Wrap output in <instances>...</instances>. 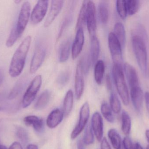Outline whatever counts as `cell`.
Wrapping results in <instances>:
<instances>
[{
    "label": "cell",
    "mask_w": 149,
    "mask_h": 149,
    "mask_svg": "<svg viewBox=\"0 0 149 149\" xmlns=\"http://www.w3.org/2000/svg\"><path fill=\"white\" fill-rule=\"evenodd\" d=\"M31 42V36H27L16 50L9 69V73L12 78L18 77L22 72Z\"/></svg>",
    "instance_id": "1"
},
{
    "label": "cell",
    "mask_w": 149,
    "mask_h": 149,
    "mask_svg": "<svg viewBox=\"0 0 149 149\" xmlns=\"http://www.w3.org/2000/svg\"><path fill=\"white\" fill-rule=\"evenodd\" d=\"M132 46L138 65L144 75L148 70V53L145 41L140 37L133 35Z\"/></svg>",
    "instance_id": "2"
},
{
    "label": "cell",
    "mask_w": 149,
    "mask_h": 149,
    "mask_svg": "<svg viewBox=\"0 0 149 149\" xmlns=\"http://www.w3.org/2000/svg\"><path fill=\"white\" fill-rule=\"evenodd\" d=\"M112 71L117 92L123 104L125 106H128L129 104V94L125 79L122 65L114 64Z\"/></svg>",
    "instance_id": "3"
},
{
    "label": "cell",
    "mask_w": 149,
    "mask_h": 149,
    "mask_svg": "<svg viewBox=\"0 0 149 149\" xmlns=\"http://www.w3.org/2000/svg\"><path fill=\"white\" fill-rule=\"evenodd\" d=\"M42 76L38 75L31 82L23 98L22 106L24 108L29 107L35 100L42 85Z\"/></svg>",
    "instance_id": "4"
},
{
    "label": "cell",
    "mask_w": 149,
    "mask_h": 149,
    "mask_svg": "<svg viewBox=\"0 0 149 149\" xmlns=\"http://www.w3.org/2000/svg\"><path fill=\"white\" fill-rule=\"evenodd\" d=\"M31 4L29 2H24L21 7L17 22L14 27L20 37L22 36L28 24L30 16Z\"/></svg>",
    "instance_id": "5"
},
{
    "label": "cell",
    "mask_w": 149,
    "mask_h": 149,
    "mask_svg": "<svg viewBox=\"0 0 149 149\" xmlns=\"http://www.w3.org/2000/svg\"><path fill=\"white\" fill-rule=\"evenodd\" d=\"M108 44L114 64L122 65L123 63L122 47L113 32H110L109 35Z\"/></svg>",
    "instance_id": "6"
},
{
    "label": "cell",
    "mask_w": 149,
    "mask_h": 149,
    "mask_svg": "<svg viewBox=\"0 0 149 149\" xmlns=\"http://www.w3.org/2000/svg\"><path fill=\"white\" fill-rule=\"evenodd\" d=\"M90 115V108L88 102H86L81 108L79 122L71 134L72 139H74L81 133L88 122Z\"/></svg>",
    "instance_id": "7"
},
{
    "label": "cell",
    "mask_w": 149,
    "mask_h": 149,
    "mask_svg": "<svg viewBox=\"0 0 149 149\" xmlns=\"http://www.w3.org/2000/svg\"><path fill=\"white\" fill-rule=\"evenodd\" d=\"M49 3V1H38L37 2L31 15V20L33 24H38L42 21L46 15Z\"/></svg>",
    "instance_id": "8"
},
{
    "label": "cell",
    "mask_w": 149,
    "mask_h": 149,
    "mask_svg": "<svg viewBox=\"0 0 149 149\" xmlns=\"http://www.w3.org/2000/svg\"><path fill=\"white\" fill-rule=\"evenodd\" d=\"M87 27L91 37L96 36L97 23L95 5L93 1H88L86 16Z\"/></svg>",
    "instance_id": "9"
},
{
    "label": "cell",
    "mask_w": 149,
    "mask_h": 149,
    "mask_svg": "<svg viewBox=\"0 0 149 149\" xmlns=\"http://www.w3.org/2000/svg\"><path fill=\"white\" fill-rule=\"evenodd\" d=\"M84 73L82 60H80L76 66L74 80L75 97L77 100L81 99L84 92Z\"/></svg>",
    "instance_id": "10"
},
{
    "label": "cell",
    "mask_w": 149,
    "mask_h": 149,
    "mask_svg": "<svg viewBox=\"0 0 149 149\" xmlns=\"http://www.w3.org/2000/svg\"><path fill=\"white\" fill-rule=\"evenodd\" d=\"M46 55V50L44 47L38 46L36 49L30 66V73H35L41 67Z\"/></svg>",
    "instance_id": "11"
},
{
    "label": "cell",
    "mask_w": 149,
    "mask_h": 149,
    "mask_svg": "<svg viewBox=\"0 0 149 149\" xmlns=\"http://www.w3.org/2000/svg\"><path fill=\"white\" fill-rule=\"evenodd\" d=\"M91 127L97 141H101L103 139V122L101 115L98 112H95L93 114Z\"/></svg>",
    "instance_id": "12"
},
{
    "label": "cell",
    "mask_w": 149,
    "mask_h": 149,
    "mask_svg": "<svg viewBox=\"0 0 149 149\" xmlns=\"http://www.w3.org/2000/svg\"><path fill=\"white\" fill-rule=\"evenodd\" d=\"M63 4V1H52L49 12L45 22V27L48 28L51 25L61 11Z\"/></svg>",
    "instance_id": "13"
},
{
    "label": "cell",
    "mask_w": 149,
    "mask_h": 149,
    "mask_svg": "<svg viewBox=\"0 0 149 149\" xmlns=\"http://www.w3.org/2000/svg\"><path fill=\"white\" fill-rule=\"evenodd\" d=\"M75 38L72 47V56L73 59L78 57L82 51L85 41L83 29L77 30Z\"/></svg>",
    "instance_id": "14"
},
{
    "label": "cell",
    "mask_w": 149,
    "mask_h": 149,
    "mask_svg": "<svg viewBox=\"0 0 149 149\" xmlns=\"http://www.w3.org/2000/svg\"><path fill=\"white\" fill-rule=\"evenodd\" d=\"M130 97L135 109L140 112L142 108L143 94L140 86L130 88Z\"/></svg>",
    "instance_id": "15"
},
{
    "label": "cell",
    "mask_w": 149,
    "mask_h": 149,
    "mask_svg": "<svg viewBox=\"0 0 149 149\" xmlns=\"http://www.w3.org/2000/svg\"><path fill=\"white\" fill-rule=\"evenodd\" d=\"M124 70L130 88L140 86L138 74L134 67L128 63L124 64Z\"/></svg>",
    "instance_id": "16"
},
{
    "label": "cell",
    "mask_w": 149,
    "mask_h": 149,
    "mask_svg": "<svg viewBox=\"0 0 149 149\" xmlns=\"http://www.w3.org/2000/svg\"><path fill=\"white\" fill-rule=\"evenodd\" d=\"M63 112L59 108L52 110L47 117L46 124L50 129H54L60 124L63 119Z\"/></svg>",
    "instance_id": "17"
},
{
    "label": "cell",
    "mask_w": 149,
    "mask_h": 149,
    "mask_svg": "<svg viewBox=\"0 0 149 149\" xmlns=\"http://www.w3.org/2000/svg\"><path fill=\"white\" fill-rule=\"evenodd\" d=\"M24 123L27 126L33 127L36 132L41 133L44 129V122L42 118L36 115H29L24 120Z\"/></svg>",
    "instance_id": "18"
},
{
    "label": "cell",
    "mask_w": 149,
    "mask_h": 149,
    "mask_svg": "<svg viewBox=\"0 0 149 149\" xmlns=\"http://www.w3.org/2000/svg\"><path fill=\"white\" fill-rule=\"evenodd\" d=\"M100 51V45L99 40L96 36L91 38L90 55L89 58L91 64L93 65L97 61Z\"/></svg>",
    "instance_id": "19"
},
{
    "label": "cell",
    "mask_w": 149,
    "mask_h": 149,
    "mask_svg": "<svg viewBox=\"0 0 149 149\" xmlns=\"http://www.w3.org/2000/svg\"><path fill=\"white\" fill-rule=\"evenodd\" d=\"M74 101V95L72 90H69L66 93L64 100L63 112L64 116L67 117L72 109Z\"/></svg>",
    "instance_id": "20"
},
{
    "label": "cell",
    "mask_w": 149,
    "mask_h": 149,
    "mask_svg": "<svg viewBox=\"0 0 149 149\" xmlns=\"http://www.w3.org/2000/svg\"><path fill=\"white\" fill-rule=\"evenodd\" d=\"M99 18L102 24L107 23L109 17V6L107 1H101L98 6Z\"/></svg>",
    "instance_id": "21"
},
{
    "label": "cell",
    "mask_w": 149,
    "mask_h": 149,
    "mask_svg": "<svg viewBox=\"0 0 149 149\" xmlns=\"http://www.w3.org/2000/svg\"><path fill=\"white\" fill-rule=\"evenodd\" d=\"M88 1H84L82 2L76 23V30L79 29H83V27L86 24Z\"/></svg>",
    "instance_id": "22"
},
{
    "label": "cell",
    "mask_w": 149,
    "mask_h": 149,
    "mask_svg": "<svg viewBox=\"0 0 149 149\" xmlns=\"http://www.w3.org/2000/svg\"><path fill=\"white\" fill-rule=\"evenodd\" d=\"M105 66L104 62L102 60H99L95 64L94 68V78L95 81L98 85H101L102 82Z\"/></svg>",
    "instance_id": "23"
},
{
    "label": "cell",
    "mask_w": 149,
    "mask_h": 149,
    "mask_svg": "<svg viewBox=\"0 0 149 149\" xmlns=\"http://www.w3.org/2000/svg\"><path fill=\"white\" fill-rule=\"evenodd\" d=\"M50 96V92L49 90H46L44 91L41 94L35 104V109L41 110L45 108L49 101Z\"/></svg>",
    "instance_id": "24"
},
{
    "label": "cell",
    "mask_w": 149,
    "mask_h": 149,
    "mask_svg": "<svg viewBox=\"0 0 149 149\" xmlns=\"http://www.w3.org/2000/svg\"><path fill=\"white\" fill-rule=\"evenodd\" d=\"M113 33L119 40L122 47H124L126 42V31L123 24L120 22L116 23L115 24Z\"/></svg>",
    "instance_id": "25"
},
{
    "label": "cell",
    "mask_w": 149,
    "mask_h": 149,
    "mask_svg": "<svg viewBox=\"0 0 149 149\" xmlns=\"http://www.w3.org/2000/svg\"><path fill=\"white\" fill-rule=\"evenodd\" d=\"M108 136L110 142L115 149L121 148L122 141L120 136L117 130L115 129H111L109 130Z\"/></svg>",
    "instance_id": "26"
},
{
    "label": "cell",
    "mask_w": 149,
    "mask_h": 149,
    "mask_svg": "<svg viewBox=\"0 0 149 149\" xmlns=\"http://www.w3.org/2000/svg\"><path fill=\"white\" fill-rule=\"evenodd\" d=\"M121 120L122 130L125 135H128L130 134L131 130V120L129 115L126 111H123Z\"/></svg>",
    "instance_id": "27"
},
{
    "label": "cell",
    "mask_w": 149,
    "mask_h": 149,
    "mask_svg": "<svg viewBox=\"0 0 149 149\" xmlns=\"http://www.w3.org/2000/svg\"><path fill=\"white\" fill-rule=\"evenodd\" d=\"M71 42L70 39L67 40L62 46L59 56V61L61 63H64L67 61L70 53Z\"/></svg>",
    "instance_id": "28"
},
{
    "label": "cell",
    "mask_w": 149,
    "mask_h": 149,
    "mask_svg": "<svg viewBox=\"0 0 149 149\" xmlns=\"http://www.w3.org/2000/svg\"><path fill=\"white\" fill-rule=\"evenodd\" d=\"M102 114L108 122L113 123L115 121V117L110 106L106 102H103L101 106Z\"/></svg>",
    "instance_id": "29"
},
{
    "label": "cell",
    "mask_w": 149,
    "mask_h": 149,
    "mask_svg": "<svg viewBox=\"0 0 149 149\" xmlns=\"http://www.w3.org/2000/svg\"><path fill=\"white\" fill-rule=\"evenodd\" d=\"M109 102L110 107L113 112L116 114L119 113L121 110V105L118 96L115 93H111Z\"/></svg>",
    "instance_id": "30"
},
{
    "label": "cell",
    "mask_w": 149,
    "mask_h": 149,
    "mask_svg": "<svg viewBox=\"0 0 149 149\" xmlns=\"http://www.w3.org/2000/svg\"><path fill=\"white\" fill-rule=\"evenodd\" d=\"M141 4V1L138 0H127L126 1L127 14L130 15H133L136 14L139 10Z\"/></svg>",
    "instance_id": "31"
},
{
    "label": "cell",
    "mask_w": 149,
    "mask_h": 149,
    "mask_svg": "<svg viewBox=\"0 0 149 149\" xmlns=\"http://www.w3.org/2000/svg\"><path fill=\"white\" fill-rule=\"evenodd\" d=\"M25 83V80L23 78L19 80L17 82L16 84L11 90V92L10 93L8 97V99H12L16 98L22 91Z\"/></svg>",
    "instance_id": "32"
},
{
    "label": "cell",
    "mask_w": 149,
    "mask_h": 149,
    "mask_svg": "<svg viewBox=\"0 0 149 149\" xmlns=\"http://www.w3.org/2000/svg\"><path fill=\"white\" fill-rule=\"evenodd\" d=\"M116 7L117 12L120 17L123 20L126 19L127 15L126 7V1L119 0L116 1Z\"/></svg>",
    "instance_id": "33"
},
{
    "label": "cell",
    "mask_w": 149,
    "mask_h": 149,
    "mask_svg": "<svg viewBox=\"0 0 149 149\" xmlns=\"http://www.w3.org/2000/svg\"><path fill=\"white\" fill-rule=\"evenodd\" d=\"M93 132L90 125H88L85 129L83 138L82 139L86 145H88L93 144L94 141Z\"/></svg>",
    "instance_id": "34"
},
{
    "label": "cell",
    "mask_w": 149,
    "mask_h": 149,
    "mask_svg": "<svg viewBox=\"0 0 149 149\" xmlns=\"http://www.w3.org/2000/svg\"><path fill=\"white\" fill-rule=\"evenodd\" d=\"M20 37V36L15 28V27H13L6 41V46L8 47H12Z\"/></svg>",
    "instance_id": "35"
},
{
    "label": "cell",
    "mask_w": 149,
    "mask_h": 149,
    "mask_svg": "<svg viewBox=\"0 0 149 149\" xmlns=\"http://www.w3.org/2000/svg\"><path fill=\"white\" fill-rule=\"evenodd\" d=\"M132 35H136L140 37L146 43L148 42V35L146 29L142 24H138L137 26H136V28L133 31Z\"/></svg>",
    "instance_id": "36"
},
{
    "label": "cell",
    "mask_w": 149,
    "mask_h": 149,
    "mask_svg": "<svg viewBox=\"0 0 149 149\" xmlns=\"http://www.w3.org/2000/svg\"><path fill=\"white\" fill-rule=\"evenodd\" d=\"M16 134L18 139L24 144H25L29 141V134L26 129L21 127H17L16 129Z\"/></svg>",
    "instance_id": "37"
},
{
    "label": "cell",
    "mask_w": 149,
    "mask_h": 149,
    "mask_svg": "<svg viewBox=\"0 0 149 149\" xmlns=\"http://www.w3.org/2000/svg\"><path fill=\"white\" fill-rule=\"evenodd\" d=\"M123 149H134V145H133L132 141L128 136L124 137L123 141Z\"/></svg>",
    "instance_id": "38"
},
{
    "label": "cell",
    "mask_w": 149,
    "mask_h": 149,
    "mask_svg": "<svg viewBox=\"0 0 149 149\" xmlns=\"http://www.w3.org/2000/svg\"><path fill=\"white\" fill-rule=\"evenodd\" d=\"M70 76L69 73L64 72L62 73L58 78V83L61 85H64L69 80Z\"/></svg>",
    "instance_id": "39"
},
{
    "label": "cell",
    "mask_w": 149,
    "mask_h": 149,
    "mask_svg": "<svg viewBox=\"0 0 149 149\" xmlns=\"http://www.w3.org/2000/svg\"><path fill=\"white\" fill-rule=\"evenodd\" d=\"M101 141V149H111L110 145L106 138H103Z\"/></svg>",
    "instance_id": "40"
},
{
    "label": "cell",
    "mask_w": 149,
    "mask_h": 149,
    "mask_svg": "<svg viewBox=\"0 0 149 149\" xmlns=\"http://www.w3.org/2000/svg\"><path fill=\"white\" fill-rule=\"evenodd\" d=\"M85 145L86 144L83 141L82 139H79L77 142V149H85Z\"/></svg>",
    "instance_id": "41"
},
{
    "label": "cell",
    "mask_w": 149,
    "mask_h": 149,
    "mask_svg": "<svg viewBox=\"0 0 149 149\" xmlns=\"http://www.w3.org/2000/svg\"><path fill=\"white\" fill-rule=\"evenodd\" d=\"M106 84L108 89L109 90H111L112 89V83H111V79L110 76L107 75L106 77Z\"/></svg>",
    "instance_id": "42"
},
{
    "label": "cell",
    "mask_w": 149,
    "mask_h": 149,
    "mask_svg": "<svg viewBox=\"0 0 149 149\" xmlns=\"http://www.w3.org/2000/svg\"><path fill=\"white\" fill-rule=\"evenodd\" d=\"M147 110L149 113V92H146L144 95Z\"/></svg>",
    "instance_id": "43"
},
{
    "label": "cell",
    "mask_w": 149,
    "mask_h": 149,
    "mask_svg": "<svg viewBox=\"0 0 149 149\" xmlns=\"http://www.w3.org/2000/svg\"><path fill=\"white\" fill-rule=\"evenodd\" d=\"M9 149H22V148L19 143L15 142L11 144Z\"/></svg>",
    "instance_id": "44"
},
{
    "label": "cell",
    "mask_w": 149,
    "mask_h": 149,
    "mask_svg": "<svg viewBox=\"0 0 149 149\" xmlns=\"http://www.w3.org/2000/svg\"><path fill=\"white\" fill-rule=\"evenodd\" d=\"M26 149H38V148L37 145L31 144L28 145Z\"/></svg>",
    "instance_id": "45"
},
{
    "label": "cell",
    "mask_w": 149,
    "mask_h": 149,
    "mask_svg": "<svg viewBox=\"0 0 149 149\" xmlns=\"http://www.w3.org/2000/svg\"><path fill=\"white\" fill-rule=\"evenodd\" d=\"M134 149H143V148L139 143H136L134 145Z\"/></svg>",
    "instance_id": "46"
},
{
    "label": "cell",
    "mask_w": 149,
    "mask_h": 149,
    "mask_svg": "<svg viewBox=\"0 0 149 149\" xmlns=\"http://www.w3.org/2000/svg\"><path fill=\"white\" fill-rule=\"evenodd\" d=\"M145 135H146V138H147V141L148 142L149 144V129H147L145 132Z\"/></svg>",
    "instance_id": "47"
},
{
    "label": "cell",
    "mask_w": 149,
    "mask_h": 149,
    "mask_svg": "<svg viewBox=\"0 0 149 149\" xmlns=\"http://www.w3.org/2000/svg\"><path fill=\"white\" fill-rule=\"evenodd\" d=\"M0 149H7L5 146L0 144Z\"/></svg>",
    "instance_id": "48"
},
{
    "label": "cell",
    "mask_w": 149,
    "mask_h": 149,
    "mask_svg": "<svg viewBox=\"0 0 149 149\" xmlns=\"http://www.w3.org/2000/svg\"><path fill=\"white\" fill-rule=\"evenodd\" d=\"M22 1L21 0H15V3H16V4H19L20 2H21Z\"/></svg>",
    "instance_id": "49"
},
{
    "label": "cell",
    "mask_w": 149,
    "mask_h": 149,
    "mask_svg": "<svg viewBox=\"0 0 149 149\" xmlns=\"http://www.w3.org/2000/svg\"><path fill=\"white\" fill-rule=\"evenodd\" d=\"M4 108L2 107H0V111H3L4 110Z\"/></svg>",
    "instance_id": "50"
},
{
    "label": "cell",
    "mask_w": 149,
    "mask_h": 149,
    "mask_svg": "<svg viewBox=\"0 0 149 149\" xmlns=\"http://www.w3.org/2000/svg\"><path fill=\"white\" fill-rule=\"evenodd\" d=\"M2 95L1 94H0V101L1 100H2Z\"/></svg>",
    "instance_id": "51"
},
{
    "label": "cell",
    "mask_w": 149,
    "mask_h": 149,
    "mask_svg": "<svg viewBox=\"0 0 149 149\" xmlns=\"http://www.w3.org/2000/svg\"><path fill=\"white\" fill-rule=\"evenodd\" d=\"M147 149H149V144L147 146Z\"/></svg>",
    "instance_id": "52"
},
{
    "label": "cell",
    "mask_w": 149,
    "mask_h": 149,
    "mask_svg": "<svg viewBox=\"0 0 149 149\" xmlns=\"http://www.w3.org/2000/svg\"><path fill=\"white\" fill-rule=\"evenodd\" d=\"M120 149H123L122 148H121Z\"/></svg>",
    "instance_id": "53"
}]
</instances>
